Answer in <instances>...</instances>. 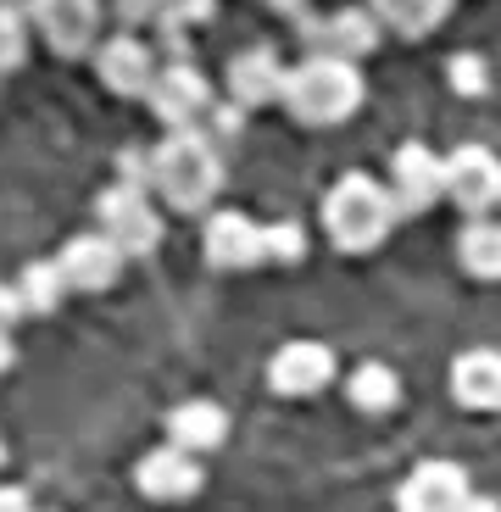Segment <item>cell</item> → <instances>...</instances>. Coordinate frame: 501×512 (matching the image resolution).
Masks as SVG:
<instances>
[{"label":"cell","instance_id":"obj_1","mask_svg":"<svg viewBox=\"0 0 501 512\" xmlns=\"http://www.w3.org/2000/svg\"><path fill=\"white\" fill-rule=\"evenodd\" d=\"M218 190H223V156H218V140L201 123L167 128L151 145V195L167 212L195 218V212H206L218 201Z\"/></svg>","mask_w":501,"mask_h":512},{"label":"cell","instance_id":"obj_2","mask_svg":"<svg viewBox=\"0 0 501 512\" xmlns=\"http://www.w3.org/2000/svg\"><path fill=\"white\" fill-rule=\"evenodd\" d=\"M279 106L296 117V123H307V128L346 123V117L362 106V73H357V62L329 56V51H312L307 62L284 67Z\"/></svg>","mask_w":501,"mask_h":512},{"label":"cell","instance_id":"obj_3","mask_svg":"<svg viewBox=\"0 0 501 512\" xmlns=\"http://www.w3.org/2000/svg\"><path fill=\"white\" fill-rule=\"evenodd\" d=\"M390 223H396L390 184L368 179V173H346L323 195V234H329L334 251H346V256L373 251V245H385Z\"/></svg>","mask_w":501,"mask_h":512},{"label":"cell","instance_id":"obj_4","mask_svg":"<svg viewBox=\"0 0 501 512\" xmlns=\"http://www.w3.org/2000/svg\"><path fill=\"white\" fill-rule=\"evenodd\" d=\"M95 229L112 234L123 256H151L156 245H162V212H156L151 190L117 179L112 190H101V201H95Z\"/></svg>","mask_w":501,"mask_h":512},{"label":"cell","instance_id":"obj_5","mask_svg":"<svg viewBox=\"0 0 501 512\" xmlns=\"http://www.w3.org/2000/svg\"><path fill=\"white\" fill-rule=\"evenodd\" d=\"M34 34L45 39V51L67 56H90L101 45V23H106V0H23Z\"/></svg>","mask_w":501,"mask_h":512},{"label":"cell","instance_id":"obj_6","mask_svg":"<svg viewBox=\"0 0 501 512\" xmlns=\"http://www.w3.org/2000/svg\"><path fill=\"white\" fill-rule=\"evenodd\" d=\"M212 78L201 73L195 62H162L151 78V90H145V106L162 128H190V123H206L212 112Z\"/></svg>","mask_w":501,"mask_h":512},{"label":"cell","instance_id":"obj_7","mask_svg":"<svg viewBox=\"0 0 501 512\" xmlns=\"http://www.w3.org/2000/svg\"><path fill=\"white\" fill-rule=\"evenodd\" d=\"M296 34H301L307 51H329V56H346V62H362L368 51H379L385 23L373 17V6H340V12H329V17L301 12Z\"/></svg>","mask_w":501,"mask_h":512},{"label":"cell","instance_id":"obj_8","mask_svg":"<svg viewBox=\"0 0 501 512\" xmlns=\"http://www.w3.org/2000/svg\"><path fill=\"white\" fill-rule=\"evenodd\" d=\"M156 67H162L156 45L145 34H134V28H117L112 39L95 45V78H101L112 95H123V101H145Z\"/></svg>","mask_w":501,"mask_h":512},{"label":"cell","instance_id":"obj_9","mask_svg":"<svg viewBox=\"0 0 501 512\" xmlns=\"http://www.w3.org/2000/svg\"><path fill=\"white\" fill-rule=\"evenodd\" d=\"M446 195L463 218H479V212H496L501 201V162L485 151V145H457L446 156Z\"/></svg>","mask_w":501,"mask_h":512},{"label":"cell","instance_id":"obj_10","mask_svg":"<svg viewBox=\"0 0 501 512\" xmlns=\"http://www.w3.org/2000/svg\"><path fill=\"white\" fill-rule=\"evenodd\" d=\"M446 195V162H440L429 145H401L396 162H390V201H396V218H418Z\"/></svg>","mask_w":501,"mask_h":512},{"label":"cell","instance_id":"obj_11","mask_svg":"<svg viewBox=\"0 0 501 512\" xmlns=\"http://www.w3.org/2000/svg\"><path fill=\"white\" fill-rule=\"evenodd\" d=\"M123 262H129V256L117 251V240H112V234H101V229L73 234V240L62 245V256H56V268H62L67 290H78V295L112 290L117 273H123Z\"/></svg>","mask_w":501,"mask_h":512},{"label":"cell","instance_id":"obj_12","mask_svg":"<svg viewBox=\"0 0 501 512\" xmlns=\"http://www.w3.org/2000/svg\"><path fill=\"white\" fill-rule=\"evenodd\" d=\"M268 384H273V396H290V401L318 396V390L334 384V351L323 340H290V346L273 351Z\"/></svg>","mask_w":501,"mask_h":512},{"label":"cell","instance_id":"obj_13","mask_svg":"<svg viewBox=\"0 0 501 512\" xmlns=\"http://www.w3.org/2000/svg\"><path fill=\"white\" fill-rule=\"evenodd\" d=\"M201 251H206V268L212 273H245L268 262L262 251V223H251L245 212H212L201 234Z\"/></svg>","mask_w":501,"mask_h":512},{"label":"cell","instance_id":"obj_14","mask_svg":"<svg viewBox=\"0 0 501 512\" xmlns=\"http://www.w3.org/2000/svg\"><path fill=\"white\" fill-rule=\"evenodd\" d=\"M223 90H229L234 106H245V112H262V106L279 101L284 90V62L273 45H245V51L229 56V67H223Z\"/></svg>","mask_w":501,"mask_h":512},{"label":"cell","instance_id":"obj_15","mask_svg":"<svg viewBox=\"0 0 501 512\" xmlns=\"http://www.w3.org/2000/svg\"><path fill=\"white\" fill-rule=\"evenodd\" d=\"M134 485L151 501H190V496H201L206 474H201V462H195V451L167 440V446L145 451V457L134 462Z\"/></svg>","mask_w":501,"mask_h":512},{"label":"cell","instance_id":"obj_16","mask_svg":"<svg viewBox=\"0 0 501 512\" xmlns=\"http://www.w3.org/2000/svg\"><path fill=\"white\" fill-rule=\"evenodd\" d=\"M396 507L407 512H446V507H468V474L446 457H429L412 468V479L396 490Z\"/></svg>","mask_w":501,"mask_h":512},{"label":"cell","instance_id":"obj_17","mask_svg":"<svg viewBox=\"0 0 501 512\" xmlns=\"http://www.w3.org/2000/svg\"><path fill=\"white\" fill-rule=\"evenodd\" d=\"M451 396L468 412H501V351L490 346L463 351L457 368H451Z\"/></svg>","mask_w":501,"mask_h":512},{"label":"cell","instance_id":"obj_18","mask_svg":"<svg viewBox=\"0 0 501 512\" xmlns=\"http://www.w3.org/2000/svg\"><path fill=\"white\" fill-rule=\"evenodd\" d=\"M167 440L184 451H218L223 440H229V412L218 407V401H179V407L167 412Z\"/></svg>","mask_w":501,"mask_h":512},{"label":"cell","instance_id":"obj_19","mask_svg":"<svg viewBox=\"0 0 501 512\" xmlns=\"http://www.w3.org/2000/svg\"><path fill=\"white\" fill-rule=\"evenodd\" d=\"M457 262H463L474 279H501V218H490V212H479V218L463 223V234H457Z\"/></svg>","mask_w":501,"mask_h":512},{"label":"cell","instance_id":"obj_20","mask_svg":"<svg viewBox=\"0 0 501 512\" xmlns=\"http://www.w3.org/2000/svg\"><path fill=\"white\" fill-rule=\"evenodd\" d=\"M368 6H373V17H379L390 34L424 39V34H435V28L446 23L457 0H368Z\"/></svg>","mask_w":501,"mask_h":512},{"label":"cell","instance_id":"obj_21","mask_svg":"<svg viewBox=\"0 0 501 512\" xmlns=\"http://www.w3.org/2000/svg\"><path fill=\"white\" fill-rule=\"evenodd\" d=\"M346 396H351L357 412H390L401 401V379H396L390 362H362V368L346 379Z\"/></svg>","mask_w":501,"mask_h":512},{"label":"cell","instance_id":"obj_22","mask_svg":"<svg viewBox=\"0 0 501 512\" xmlns=\"http://www.w3.org/2000/svg\"><path fill=\"white\" fill-rule=\"evenodd\" d=\"M17 290H23L28 318H51L67 295V279H62V268H56V256L51 262H28V268L17 273Z\"/></svg>","mask_w":501,"mask_h":512},{"label":"cell","instance_id":"obj_23","mask_svg":"<svg viewBox=\"0 0 501 512\" xmlns=\"http://www.w3.org/2000/svg\"><path fill=\"white\" fill-rule=\"evenodd\" d=\"M28 39H34V23H28L23 0H0V78L28 62Z\"/></svg>","mask_w":501,"mask_h":512},{"label":"cell","instance_id":"obj_24","mask_svg":"<svg viewBox=\"0 0 501 512\" xmlns=\"http://www.w3.org/2000/svg\"><path fill=\"white\" fill-rule=\"evenodd\" d=\"M446 78H451V90H457V95H468V101L490 95V62H485L479 51L451 56V62H446Z\"/></svg>","mask_w":501,"mask_h":512},{"label":"cell","instance_id":"obj_25","mask_svg":"<svg viewBox=\"0 0 501 512\" xmlns=\"http://www.w3.org/2000/svg\"><path fill=\"white\" fill-rule=\"evenodd\" d=\"M262 251H268V262H301L307 229L301 223H273V229H262Z\"/></svg>","mask_w":501,"mask_h":512},{"label":"cell","instance_id":"obj_26","mask_svg":"<svg viewBox=\"0 0 501 512\" xmlns=\"http://www.w3.org/2000/svg\"><path fill=\"white\" fill-rule=\"evenodd\" d=\"M167 0H112L106 12L117 17V28H134V34H145V28L156 23V12H162Z\"/></svg>","mask_w":501,"mask_h":512},{"label":"cell","instance_id":"obj_27","mask_svg":"<svg viewBox=\"0 0 501 512\" xmlns=\"http://www.w3.org/2000/svg\"><path fill=\"white\" fill-rule=\"evenodd\" d=\"M245 117H251V112H245V106H234L229 95H223V101H212V112H206V123H212L206 134H212V140H234V134L245 128Z\"/></svg>","mask_w":501,"mask_h":512},{"label":"cell","instance_id":"obj_28","mask_svg":"<svg viewBox=\"0 0 501 512\" xmlns=\"http://www.w3.org/2000/svg\"><path fill=\"white\" fill-rule=\"evenodd\" d=\"M117 173H123L129 184H140V190H151V151H134L129 145V151L117 156Z\"/></svg>","mask_w":501,"mask_h":512},{"label":"cell","instance_id":"obj_29","mask_svg":"<svg viewBox=\"0 0 501 512\" xmlns=\"http://www.w3.org/2000/svg\"><path fill=\"white\" fill-rule=\"evenodd\" d=\"M17 318H28V307H23V290H17V284H0V323L12 329Z\"/></svg>","mask_w":501,"mask_h":512},{"label":"cell","instance_id":"obj_30","mask_svg":"<svg viewBox=\"0 0 501 512\" xmlns=\"http://www.w3.org/2000/svg\"><path fill=\"white\" fill-rule=\"evenodd\" d=\"M0 507H12V512L28 507V490L23 485H0Z\"/></svg>","mask_w":501,"mask_h":512},{"label":"cell","instance_id":"obj_31","mask_svg":"<svg viewBox=\"0 0 501 512\" xmlns=\"http://www.w3.org/2000/svg\"><path fill=\"white\" fill-rule=\"evenodd\" d=\"M17 362V346H12V329H6V323H0V373L12 368Z\"/></svg>","mask_w":501,"mask_h":512},{"label":"cell","instance_id":"obj_32","mask_svg":"<svg viewBox=\"0 0 501 512\" xmlns=\"http://www.w3.org/2000/svg\"><path fill=\"white\" fill-rule=\"evenodd\" d=\"M268 6H273V12H279V17H301V12H307V6H312V0H268Z\"/></svg>","mask_w":501,"mask_h":512},{"label":"cell","instance_id":"obj_33","mask_svg":"<svg viewBox=\"0 0 501 512\" xmlns=\"http://www.w3.org/2000/svg\"><path fill=\"white\" fill-rule=\"evenodd\" d=\"M0 462H6V446H0Z\"/></svg>","mask_w":501,"mask_h":512},{"label":"cell","instance_id":"obj_34","mask_svg":"<svg viewBox=\"0 0 501 512\" xmlns=\"http://www.w3.org/2000/svg\"><path fill=\"white\" fill-rule=\"evenodd\" d=\"M496 212H501V201H496Z\"/></svg>","mask_w":501,"mask_h":512}]
</instances>
